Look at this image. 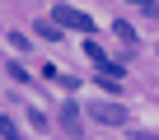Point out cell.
I'll use <instances>...</instances> for the list:
<instances>
[{
	"instance_id": "6da1fadb",
	"label": "cell",
	"mask_w": 159,
	"mask_h": 140,
	"mask_svg": "<svg viewBox=\"0 0 159 140\" xmlns=\"http://www.w3.org/2000/svg\"><path fill=\"white\" fill-rule=\"evenodd\" d=\"M52 24H66V28H80V33H94V19L84 10H75V5H56L52 10Z\"/></svg>"
},
{
	"instance_id": "7a4b0ae2",
	"label": "cell",
	"mask_w": 159,
	"mask_h": 140,
	"mask_svg": "<svg viewBox=\"0 0 159 140\" xmlns=\"http://www.w3.org/2000/svg\"><path fill=\"white\" fill-rule=\"evenodd\" d=\"M89 117L103 121V126H122V121H126V107H122V103H94Z\"/></svg>"
},
{
	"instance_id": "3957f363",
	"label": "cell",
	"mask_w": 159,
	"mask_h": 140,
	"mask_svg": "<svg viewBox=\"0 0 159 140\" xmlns=\"http://www.w3.org/2000/svg\"><path fill=\"white\" fill-rule=\"evenodd\" d=\"M61 126H66V135H80V126H84L80 103H61Z\"/></svg>"
},
{
	"instance_id": "277c9868",
	"label": "cell",
	"mask_w": 159,
	"mask_h": 140,
	"mask_svg": "<svg viewBox=\"0 0 159 140\" xmlns=\"http://www.w3.org/2000/svg\"><path fill=\"white\" fill-rule=\"evenodd\" d=\"M42 80H47V84H61V89H75V84H80L75 75H66V70H56V65H47V70H42Z\"/></svg>"
},
{
	"instance_id": "5b68a950",
	"label": "cell",
	"mask_w": 159,
	"mask_h": 140,
	"mask_svg": "<svg viewBox=\"0 0 159 140\" xmlns=\"http://www.w3.org/2000/svg\"><path fill=\"white\" fill-rule=\"evenodd\" d=\"M0 135H5V140H19V126H14L10 117H0Z\"/></svg>"
},
{
	"instance_id": "8992f818",
	"label": "cell",
	"mask_w": 159,
	"mask_h": 140,
	"mask_svg": "<svg viewBox=\"0 0 159 140\" xmlns=\"http://www.w3.org/2000/svg\"><path fill=\"white\" fill-rule=\"evenodd\" d=\"M28 121H33L38 131H47V112H42V107H28Z\"/></svg>"
},
{
	"instance_id": "52a82bcc",
	"label": "cell",
	"mask_w": 159,
	"mask_h": 140,
	"mask_svg": "<svg viewBox=\"0 0 159 140\" xmlns=\"http://www.w3.org/2000/svg\"><path fill=\"white\" fill-rule=\"evenodd\" d=\"M38 37H47V42H56L61 33H56V24H38Z\"/></svg>"
},
{
	"instance_id": "ba28073f",
	"label": "cell",
	"mask_w": 159,
	"mask_h": 140,
	"mask_svg": "<svg viewBox=\"0 0 159 140\" xmlns=\"http://www.w3.org/2000/svg\"><path fill=\"white\" fill-rule=\"evenodd\" d=\"M84 56H89V61H98V65H103V61H108V56H103V51H98V42H84Z\"/></svg>"
}]
</instances>
